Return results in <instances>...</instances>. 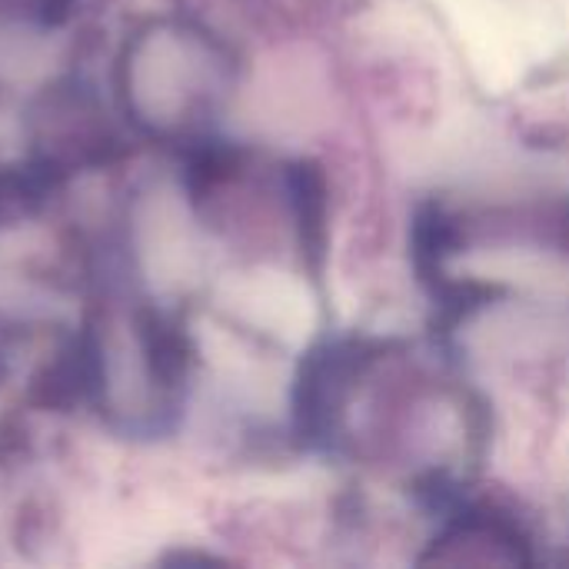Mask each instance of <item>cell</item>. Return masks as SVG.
Wrapping results in <instances>:
<instances>
[{"mask_svg":"<svg viewBox=\"0 0 569 569\" xmlns=\"http://www.w3.org/2000/svg\"><path fill=\"white\" fill-rule=\"evenodd\" d=\"M87 397L130 433H157L170 423L190 370L180 327L153 307H133L80 337Z\"/></svg>","mask_w":569,"mask_h":569,"instance_id":"2","label":"cell"},{"mask_svg":"<svg viewBox=\"0 0 569 569\" xmlns=\"http://www.w3.org/2000/svg\"><path fill=\"white\" fill-rule=\"evenodd\" d=\"M37 117L43 123V150L37 153V160L53 167L60 177H67L80 163L107 160L113 133L103 120V107L90 90H80L77 83L53 90L43 103V113Z\"/></svg>","mask_w":569,"mask_h":569,"instance_id":"3","label":"cell"},{"mask_svg":"<svg viewBox=\"0 0 569 569\" xmlns=\"http://www.w3.org/2000/svg\"><path fill=\"white\" fill-rule=\"evenodd\" d=\"M230 73V53L210 30L190 20H153L120 53V103L140 133L183 140L217 113Z\"/></svg>","mask_w":569,"mask_h":569,"instance_id":"1","label":"cell"}]
</instances>
